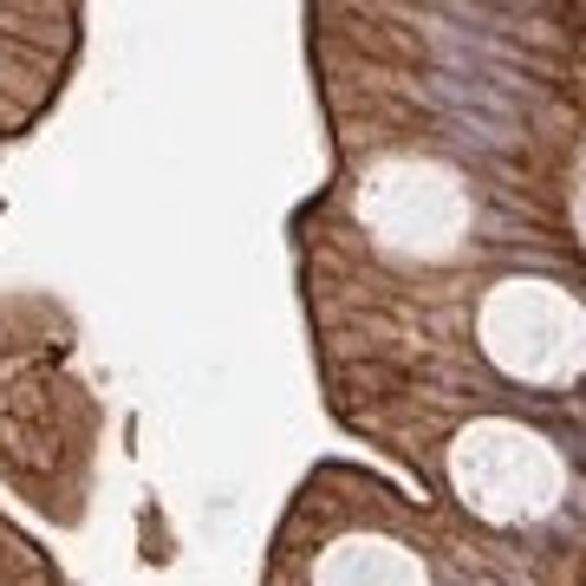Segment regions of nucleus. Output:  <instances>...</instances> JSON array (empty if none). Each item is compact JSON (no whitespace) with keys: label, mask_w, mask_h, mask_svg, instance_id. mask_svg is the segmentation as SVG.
I'll use <instances>...</instances> for the list:
<instances>
[{"label":"nucleus","mask_w":586,"mask_h":586,"mask_svg":"<svg viewBox=\"0 0 586 586\" xmlns=\"http://www.w3.org/2000/svg\"><path fill=\"white\" fill-rule=\"evenodd\" d=\"M437 489L489 534H528L574 502V463L541 424L514 411H476L437 443Z\"/></svg>","instance_id":"1"},{"label":"nucleus","mask_w":586,"mask_h":586,"mask_svg":"<svg viewBox=\"0 0 586 586\" xmlns=\"http://www.w3.org/2000/svg\"><path fill=\"white\" fill-rule=\"evenodd\" d=\"M352 228L398 268H456L476 248V183L437 150H371L346 183Z\"/></svg>","instance_id":"2"},{"label":"nucleus","mask_w":586,"mask_h":586,"mask_svg":"<svg viewBox=\"0 0 586 586\" xmlns=\"http://www.w3.org/2000/svg\"><path fill=\"white\" fill-rule=\"evenodd\" d=\"M469 346L514 391H574L586 378V287L547 268L489 274L469 300Z\"/></svg>","instance_id":"3"},{"label":"nucleus","mask_w":586,"mask_h":586,"mask_svg":"<svg viewBox=\"0 0 586 586\" xmlns=\"http://www.w3.org/2000/svg\"><path fill=\"white\" fill-rule=\"evenodd\" d=\"M366 521H333L306 561L274 554V586H437L431 547H417L384 482H366Z\"/></svg>","instance_id":"4"}]
</instances>
